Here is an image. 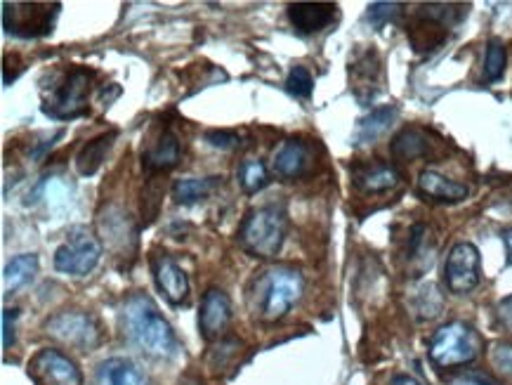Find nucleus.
Segmentation results:
<instances>
[{"instance_id":"f257e3e1","label":"nucleus","mask_w":512,"mask_h":385,"mask_svg":"<svg viewBox=\"0 0 512 385\" xmlns=\"http://www.w3.org/2000/svg\"><path fill=\"white\" fill-rule=\"evenodd\" d=\"M121 326L130 343L137 345L144 355L156 360H173L180 352V343L173 326L161 315L159 308L147 293H130L121 305Z\"/></svg>"},{"instance_id":"f03ea898","label":"nucleus","mask_w":512,"mask_h":385,"mask_svg":"<svg viewBox=\"0 0 512 385\" xmlns=\"http://www.w3.org/2000/svg\"><path fill=\"white\" fill-rule=\"evenodd\" d=\"M303 291L305 279L298 270H291V267L267 270L255 282V315L262 322H279V319H284L293 310V305L298 303Z\"/></svg>"},{"instance_id":"7ed1b4c3","label":"nucleus","mask_w":512,"mask_h":385,"mask_svg":"<svg viewBox=\"0 0 512 385\" xmlns=\"http://www.w3.org/2000/svg\"><path fill=\"white\" fill-rule=\"evenodd\" d=\"M286 213L277 206H260L246 213L239 225V244L253 258H274L286 239Z\"/></svg>"},{"instance_id":"20e7f679","label":"nucleus","mask_w":512,"mask_h":385,"mask_svg":"<svg viewBox=\"0 0 512 385\" xmlns=\"http://www.w3.org/2000/svg\"><path fill=\"white\" fill-rule=\"evenodd\" d=\"M482 341L465 322H449L435 331L430 341V360L439 369L468 367L479 357Z\"/></svg>"},{"instance_id":"39448f33","label":"nucleus","mask_w":512,"mask_h":385,"mask_svg":"<svg viewBox=\"0 0 512 385\" xmlns=\"http://www.w3.org/2000/svg\"><path fill=\"white\" fill-rule=\"evenodd\" d=\"M93 71L85 67H74L64 74L59 86L52 90L50 100H45L43 112L50 119L71 121L88 114V95L93 86Z\"/></svg>"},{"instance_id":"423d86ee","label":"nucleus","mask_w":512,"mask_h":385,"mask_svg":"<svg viewBox=\"0 0 512 385\" xmlns=\"http://www.w3.org/2000/svg\"><path fill=\"white\" fill-rule=\"evenodd\" d=\"M102 244L88 227L76 225L71 227L67 239L55 251V270L74 277H85L100 263Z\"/></svg>"},{"instance_id":"0eeeda50","label":"nucleus","mask_w":512,"mask_h":385,"mask_svg":"<svg viewBox=\"0 0 512 385\" xmlns=\"http://www.w3.org/2000/svg\"><path fill=\"white\" fill-rule=\"evenodd\" d=\"M48 334L55 336L57 341L71 345L78 350H95L100 348L104 341L102 324L97 317L83 310H64L57 312L55 317L48 319Z\"/></svg>"},{"instance_id":"6e6552de","label":"nucleus","mask_w":512,"mask_h":385,"mask_svg":"<svg viewBox=\"0 0 512 385\" xmlns=\"http://www.w3.org/2000/svg\"><path fill=\"white\" fill-rule=\"evenodd\" d=\"M57 15L59 3H3V26L10 36H48Z\"/></svg>"},{"instance_id":"1a4fd4ad","label":"nucleus","mask_w":512,"mask_h":385,"mask_svg":"<svg viewBox=\"0 0 512 385\" xmlns=\"http://www.w3.org/2000/svg\"><path fill=\"white\" fill-rule=\"evenodd\" d=\"M444 279L449 291L456 296H465L477 289L479 279H482V258H479L475 244L461 241L449 251L444 263Z\"/></svg>"},{"instance_id":"9d476101","label":"nucleus","mask_w":512,"mask_h":385,"mask_svg":"<svg viewBox=\"0 0 512 385\" xmlns=\"http://www.w3.org/2000/svg\"><path fill=\"white\" fill-rule=\"evenodd\" d=\"M29 378L36 385H83V374L78 364L55 348H43L31 357Z\"/></svg>"},{"instance_id":"9b49d317","label":"nucleus","mask_w":512,"mask_h":385,"mask_svg":"<svg viewBox=\"0 0 512 385\" xmlns=\"http://www.w3.org/2000/svg\"><path fill=\"white\" fill-rule=\"evenodd\" d=\"M149 265H152L154 282L163 293V298H166L170 305L187 303L189 279L185 270H182V267L168 256V253H161V251H154L152 256H149Z\"/></svg>"},{"instance_id":"f8f14e48","label":"nucleus","mask_w":512,"mask_h":385,"mask_svg":"<svg viewBox=\"0 0 512 385\" xmlns=\"http://www.w3.org/2000/svg\"><path fill=\"white\" fill-rule=\"evenodd\" d=\"M232 324V300L222 289H208L203 293L199 329L206 341H220Z\"/></svg>"},{"instance_id":"ddd939ff","label":"nucleus","mask_w":512,"mask_h":385,"mask_svg":"<svg viewBox=\"0 0 512 385\" xmlns=\"http://www.w3.org/2000/svg\"><path fill=\"white\" fill-rule=\"evenodd\" d=\"M352 182L364 194H383L395 189L402 182V175L392 163L380 159L359 161L352 166Z\"/></svg>"},{"instance_id":"4468645a","label":"nucleus","mask_w":512,"mask_h":385,"mask_svg":"<svg viewBox=\"0 0 512 385\" xmlns=\"http://www.w3.org/2000/svg\"><path fill=\"white\" fill-rule=\"evenodd\" d=\"M338 15V5L333 3H293L288 5V19L293 29L303 36L324 31Z\"/></svg>"},{"instance_id":"2eb2a0df","label":"nucleus","mask_w":512,"mask_h":385,"mask_svg":"<svg viewBox=\"0 0 512 385\" xmlns=\"http://www.w3.org/2000/svg\"><path fill=\"white\" fill-rule=\"evenodd\" d=\"M180 161V140L170 128H163L142 154V166L149 173H168Z\"/></svg>"},{"instance_id":"dca6fc26","label":"nucleus","mask_w":512,"mask_h":385,"mask_svg":"<svg viewBox=\"0 0 512 385\" xmlns=\"http://www.w3.org/2000/svg\"><path fill=\"white\" fill-rule=\"evenodd\" d=\"M418 192L432 201H442V204H458L470 197L468 185L446 178L437 171H423L418 175Z\"/></svg>"},{"instance_id":"f3484780","label":"nucleus","mask_w":512,"mask_h":385,"mask_svg":"<svg viewBox=\"0 0 512 385\" xmlns=\"http://www.w3.org/2000/svg\"><path fill=\"white\" fill-rule=\"evenodd\" d=\"M310 163H312L310 147H307L303 140H295V137H291V140H286L284 145L277 149V154H274V173L284 180H293V178H300V175H305L307 168H310Z\"/></svg>"},{"instance_id":"a211bd4d","label":"nucleus","mask_w":512,"mask_h":385,"mask_svg":"<svg viewBox=\"0 0 512 385\" xmlns=\"http://www.w3.org/2000/svg\"><path fill=\"white\" fill-rule=\"evenodd\" d=\"M350 76L354 83V93L361 102H369L378 90V76H380V60L373 50H364L354 57L350 64Z\"/></svg>"},{"instance_id":"6ab92c4d","label":"nucleus","mask_w":512,"mask_h":385,"mask_svg":"<svg viewBox=\"0 0 512 385\" xmlns=\"http://www.w3.org/2000/svg\"><path fill=\"white\" fill-rule=\"evenodd\" d=\"M97 383L100 385H149V378L135 362L126 357H111L104 360L97 369Z\"/></svg>"},{"instance_id":"aec40b11","label":"nucleus","mask_w":512,"mask_h":385,"mask_svg":"<svg viewBox=\"0 0 512 385\" xmlns=\"http://www.w3.org/2000/svg\"><path fill=\"white\" fill-rule=\"evenodd\" d=\"M397 119V107H378L369 116H364L354 130V145H371L380 135L387 133L392 121Z\"/></svg>"},{"instance_id":"412c9836","label":"nucleus","mask_w":512,"mask_h":385,"mask_svg":"<svg viewBox=\"0 0 512 385\" xmlns=\"http://www.w3.org/2000/svg\"><path fill=\"white\" fill-rule=\"evenodd\" d=\"M116 140V133L111 130V133H104L100 137H95V140H90L88 145H83L81 152L76 156V171L78 175H83V178H88V175H95L100 171L104 156L111 149V142Z\"/></svg>"},{"instance_id":"4be33fe9","label":"nucleus","mask_w":512,"mask_h":385,"mask_svg":"<svg viewBox=\"0 0 512 385\" xmlns=\"http://www.w3.org/2000/svg\"><path fill=\"white\" fill-rule=\"evenodd\" d=\"M38 265H41V260H38L36 253H22V256L12 258L3 272L5 293H15L29 284L38 272Z\"/></svg>"},{"instance_id":"5701e85b","label":"nucleus","mask_w":512,"mask_h":385,"mask_svg":"<svg viewBox=\"0 0 512 385\" xmlns=\"http://www.w3.org/2000/svg\"><path fill=\"white\" fill-rule=\"evenodd\" d=\"M428 152H430L428 135H425L420 128H404L402 133L392 140V154H395V159L413 161V159H420V156H428Z\"/></svg>"},{"instance_id":"b1692460","label":"nucleus","mask_w":512,"mask_h":385,"mask_svg":"<svg viewBox=\"0 0 512 385\" xmlns=\"http://www.w3.org/2000/svg\"><path fill=\"white\" fill-rule=\"evenodd\" d=\"M220 185V178H185L177 180L173 185V199L177 204L189 206L199 204V201L208 199Z\"/></svg>"},{"instance_id":"393cba45","label":"nucleus","mask_w":512,"mask_h":385,"mask_svg":"<svg viewBox=\"0 0 512 385\" xmlns=\"http://www.w3.org/2000/svg\"><path fill=\"white\" fill-rule=\"evenodd\" d=\"M239 185L246 194H258L269 185V173L262 161L248 159L239 166Z\"/></svg>"},{"instance_id":"a878e982","label":"nucleus","mask_w":512,"mask_h":385,"mask_svg":"<svg viewBox=\"0 0 512 385\" xmlns=\"http://www.w3.org/2000/svg\"><path fill=\"white\" fill-rule=\"evenodd\" d=\"M505 64H508V55H505V45L494 38L487 45V55H484V81L496 83L501 81L505 74Z\"/></svg>"},{"instance_id":"bb28decb","label":"nucleus","mask_w":512,"mask_h":385,"mask_svg":"<svg viewBox=\"0 0 512 385\" xmlns=\"http://www.w3.org/2000/svg\"><path fill=\"white\" fill-rule=\"evenodd\" d=\"M286 90L298 100H310L314 90V78L307 67H293L291 74L286 78Z\"/></svg>"},{"instance_id":"cd10ccee","label":"nucleus","mask_w":512,"mask_h":385,"mask_svg":"<svg viewBox=\"0 0 512 385\" xmlns=\"http://www.w3.org/2000/svg\"><path fill=\"white\" fill-rule=\"evenodd\" d=\"M418 298H420L418 312H420V317H423V319H432V317H437L439 312H442L444 303H442V296H439L435 284L423 286V291H420Z\"/></svg>"},{"instance_id":"c85d7f7f","label":"nucleus","mask_w":512,"mask_h":385,"mask_svg":"<svg viewBox=\"0 0 512 385\" xmlns=\"http://www.w3.org/2000/svg\"><path fill=\"white\" fill-rule=\"evenodd\" d=\"M402 12V5L399 3H376L369 8V22L373 26H383L387 22H395Z\"/></svg>"},{"instance_id":"c756f323","label":"nucleus","mask_w":512,"mask_h":385,"mask_svg":"<svg viewBox=\"0 0 512 385\" xmlns=\"http://www.w3.org/2000/svg\"><path fill=\"white\" fill-rule=\"evenodd\" d=\"M491 364H494L503 376L512 378V343H496L494 348H491Z\"/></svg>"},{"instance_id":"7c9ffc66","label":"nucleus","mask_w":512,"mask_h":385,"mask_svg":"<svg viewBox=\"0 0 512 385\" xmlns=\"http://www.w3.org/2000/svg\"><path fill=\"white\" fill-rule=\"evenodd\" d=\"M206 142L210 147L227 152V149H234L236 145H239V135L232 133V130H208Z\"/></svg>"},{"instance_id":"2f4dec72","label":"nucleus","mask_w":512,"mask_h":385,"mask_svg":"<svg viewBox=\"0 0 512 385\" xmlns=\"http://www.w3.org/2000/svg\"><path fill=\"white\" fill-rule=\"evenodd\" d=\"M15 317L17 310H3V348L10 350L15 343Z\"/></svg>"},{"instance_id":"473e14b6","label":"nucleus","mask_w":512,"mask_h":385,"mask_svg":"<svg viewBox=\"0 0 512 385\" xmlns=\"http://www.w3.org/2000/svg\"><path fill=\"white\" fill-rule=\"evenodd\" d=\"M498 322H501L505 329L510 331L512 334V296H508V298H503L501 303H498Z\"/></svg>"},{"instance_id":"72a5a7b5","label":"nucleus","mask_w":512,"mask_h":385,"mask_svg":"<svg viewBox=\"0 0 512 385\" xmlns=\"http://www.w3.org/2000/svg\"><path fill=\"white\" fill-rule=\"evenodd\" d=\"M503 244H505V253H508V263L512 265V230L503 232Z\"/></svg>"},{"instance_id":"f704fd0d","label":"nucleus","mask_w":512,"mask_h":385,"mask_svg":"<svg viewBox=\"0 0 512 385\" xmlns=\"http://www.w3.org/2000/svg\"><path fill=\"white\" fill-rule=\"evenodd\" d=\"M392 385H420V383L413 381L411 376H397L395 381H392Z\"/></svg>"},{"instance_id":"c9c22d12","label":"nucleus","mask_w":512,"mask_h":385,"mask_svg":"<svg viewBox=\"0 0 512 385\" xmlns=\"http://www.w3.org/2000/svg\"><path fill=\"white\" fill-rule=\"evenodd\" d=\"M177 385H203V383L199 381V378H194V376H185Z\"/></svg>"}]
</instances>
